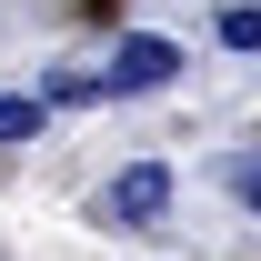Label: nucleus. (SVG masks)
<instances>
[{
  "label": "nucleus",
  "mask_w": 261,
  "mask_h": 261,
  "mask_svg": "<svg viewBox=\"0 0 261 261\" xmlns=\"http://www.w3.org/2000/svg\"><path fill=\"white\" fill-rule=\"evenodd\" d=\"M100 211H111V221H130V231H141V221H161V211H171V171H161V161H141V171H121Z\"/></svg>",
  "instance_id": "f257e3e1"
},
{
  "label": "nucleus",
  "mask_w": 261,
  "mask_h": 261,
  "mask_svg": "<svg viewBox=\"0 0 261 261\" xmlns=\"http://www.w3.org/2000/svg\"><path fill=\"white\" fill-rule=\"evenodd\" d=\"M171 70H181V50H171L161 31H130V40H121V61H111V91H161Z\"/></svg>",
  "instance_id": "f03ea898"
},
{
  "label": "nucleus",
  "mask_w": 261,
  "mask_h": 261,
  "mask_svg": "<svg viewBox=\"0 0 261 261\" xmlns=\"http://www.w3.org/2000/svg\"><path fill=\"white\" fill-rule=\"evenodd\" d=\"M0 141H40V100L31 91H0Z\"/></svg>",
  "instance_id": "7ed1b4c3"
}]
</instances>
